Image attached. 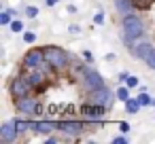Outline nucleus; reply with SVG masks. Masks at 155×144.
I'll list each match as a JSON object with an SVG mask.
<instances>
[{
    "label": "nucleus",
    "instance_id": "f257e3e1",
    "mask_svg": "<svg viewBox=\"0 0 155 144\" xmlns=\"http://www.w3.org/2000/svg\"><path fill=\"white\" fill-rule=\"evenodd\" d=\"M144 32H147V24H144V19H142L136 11L121 17V36H123L125 47H130V45L142 40V38H144Z\"/></svg>",
    "mask_w": 155,
    "mask_h": 144
},
{
    "label": "nucleus",
    "instance_id": "f03ea898",
    "mask_svg": "<svg viewBox=\"0 0 155 144\" xmlns=\"http://www.w3.org/2000/svg\"><path fill=\"white\" fill-rule=\"evenodd\" d=\"M45 59L55 72H68L70 66H72V55L64 47H58V45H47L45 47Z\"/></svg>",
    "mask_w": 155,
    "mask_h": 144
},
{
    "label": "nucleus",
    "instance_id": "7ed1b4c3",
    "mask_svg": "<svg viewBox=\"0 0 155 144\" xmlns=\"http://www.w3.org/2000/svg\"><path fill=\"white\" fill-rule=\"evenodd\" d=\"M87 127H89V123H85L81 117L79 119H58V133L66 142L83 138L87 133Z\"/></svg>",
    "mask_w": 155,
    "mask_h": 144
},
{
    "label": "nucleus",
    "instance_id": "20e7f679",
    "mask_svg": "<svg viewBox=\"0 0 155 144\" xmlns=\"http://www.w3.org/2000/svg\"><path fill=\"white\" fill-rule=\"evenodd\" d=\"M106 114H108V108L91 104V102H85L79 108V117L85 123H89V127H104L106 125Z\"/></svg>",
    "mask_w": 155,
    "mask_h": 144
},
{
    "label": "nucleus",
    "instance_id": "39448f33",
    "mask_svg": "<svg viewBox=\"0 0 155 144\" xmlns=\"http://www.w3.org/2000/svg\"><path fill=\"white\" fill-rule=\"evenodd\" d=\"M79 85H81V89H83L85 93H91V91H96V89L104 87V85H106V81H104V76H102L96 68H91V66L87 64V66L83 68L81 76H79Z\"/></svg>",
    "mask_w": 155,
    "mask_h": 144
},
{
    "label": "nucleus",
    "instance_id": "423d86ee",
    "mask_svg": "<svg viewBox=\"0 0 155 144\" xmlns=\"http://www.w3.org/2000/svg\"><path fill=\"white\" fill-rule=\"evenodd\" d=\"M47 66L45 47H30L21 57V70H41Z\"/></svg>",
    "mask_w": 155,
    "mask_h": 144
},
{
    "label": "nucleus",
    "instance_id": "0eeeda50",
    "mask_svg": "<svg viewBox=\"0 0 155 144\" xmlns=\"http://www.w3.org/2000/svg\"><path fill=\"white\" fill-rule=\"evenodd\" d=\"M13 104H15L17 112H21V114H26V117L43 114V102H41V98H36V93L17 98V100H13Z\"/></svg>",
    "mask_w": 155,
    "mask_h": 144
},
{
    "label": "nucleus",
    "instance_id": "6e6552de",
    "mask_svg": "<svg viewBox=\"0 0 155 144\" xmlns=\"http://www.w3.org/2000/svg\"><path fill=\"white\" fill-rule=\"evenodd\" d=\"M85 102H91V104H98V106H104V108L110 110L117 102V93L108 85H104V87H100L91 93H85Z\"/></svg>",
    "mask_w": 155,
    "mask_h": 144
},
{
    "label": "nucleus",
    "instance_id": "1a4fd4ad",
    "mask_svg": "<svg viewBox=\"0 0 155 144\" xmlns=\"http://www.w3.org/2000/svg\"><path fill=\"white\" fill-rule=\"evenodd\" d=\"M30 93H34V89H32V85H30L26 72L21 70V72H17V74L9 81V95H11L13 100H17V98H24V95H30Z\"/></svg>",
    "mask_w": 155,
    "mask_h": 144
},
{
    "label": "nucleus",
    "instance_id": "9d476101",
    "mask_svg": "<svg viewBox=\"0 0 155 144\" xmlns=\"http://www.w3.org/2000/svg\"><path fill=\"white\" fill-rule=\"evenodd\" d=\"M26 72V76H28V81H30V85H32V89H34V93H41L47 85H49V78H51V74L47 72V70H24Z\"/></svg>",
    "mask_w": 155,
    "mask_h": 144
},
{
    "label": "nucleus",
    "instance_id": "9b49d317",
    "mask_svg": "<svg viewBox=\"0 0 155 144\" xmlns=\"http://www.w3.org/2000/svg\"><path fill=\"white\" fill-rule=\"evenodd\" d=\"M19 140H21V133L17 131L13 119H9V121H5L2 125H0V142L2 144H15Z\"/></svg>",
    "mask_w": 155,
    "mask_h": 144
},
{
    "label": "nucleus",
    "instance_id": "f8f14e48",
    "mask_svg": "<svg viewBox=\"0 0 155 144\" xmlns=\"http://www.w3.org/2000/svg\"><path fill=\"white\" fill-rule=\"evenodd\" d=\"M127 51H130V55L134 57V59H140V62H147V57L151 55V51H153V43H149V40H138V43H134V45H130L127 47Z\"/></svg>",
    "mask_w": 155,
    "mask_h": 144
},
{
    "label": "nucleus",
    "instance_id": "ddd939ff",
    "mask_svg": "<svg viewBox=\"0 0 155 144\" xmlns=\"http://www.w3.org/2000/svg\"><path fill=\"white\" fill-rule=\"evenodd\" d=\"M32 133H38V136L58 133V121H53V119H32Z\"/></svg>",
    "mask_w": 155,
    "mask_h": 144
},
{
    "label": "nucleus",
    "instance_id": "4468645a",
    "mask_svg": "<svg viewBox=\"0 0 155 144\" xmlns=\"http://www.w3.org/2000/svg\"><path fill=\"white\" fill-rule=\"evenodd\" d=\"M113 5H115V11H117V15H119V17H123V15H130V13L138 11L134 0H113Z\"/></svg>",
    "mask_w": 155,
    "mask_h": 144
},
{
    "label": "nucleus",
    "instance_id": "2eb2a0df",
    "mask_svg": "<svg viewBox=\"0 0 155 144\" xmlns=\"http://www.w3.org/2000/svg\"><path fill=\"white\" fill-rule=\"evenodd\" d=\"M32 119L34 117H13V121H15V127H17V131L21 133V136H26V133H32Z\"/></svg>",
    "mask_w": 155,
    "mask_h": 144
},
{
    "label": "nucleus",
    "instance_id": "dca6fc26",
    "mask_svg": "<svg viewBox=\"0 0 155 144\" xmlns=\"http://www.w3.org/2000/svg\"><path fill=\"white\" fill-rule=\"evenodd\" d=\"M123 106H125V112H127V114H138L140 108H142V104H140L136 98H130L127 102H123Z\"/></svg>",
    "mask_w": 155,
    "mask_h": 144
},
{
    "label": "nucleus",
    "instance_id": "f3484780",
    "mask_svg": "<svg viewBox=\"0 0 155 144\" xmlns=\"http://www.w3.org/2000/svg\"><path fill=\"white\" fill-rule=\"evenodd\" d=\"M130 91H132V89H130L127 85H123V83H121V85L117 87V91H115V93H117V100H119V102H127V100L132 98V93H130Z\"/></svg>",
    "mask_w": 155,
    "mask_h": 144
},
{
    "label": "nucleus",
    "instance_id": "a211bd4d",
    "mask_svg": "<svg viewBox=\"0 0 155 144\" xmlns=\"http://www.w3.org/2000/svg\"><path fill=\"white\" fill-rule=\"evenodd\" d=\"M13 19H15V17H13V13H11V9H5L2 13H0V26H5V28H9Z\"/></svg>",
    "mask_w": 155,
    "mask_h": 144
},
{
    "label": "nucleus",
    "instance_id": "6ab92c4d",
    "mask_svg": "<svg viewBox=\"0 0 155 144\" xmlns=\"http://www.w3.org/2000/svg\"><path fill=\"white\" fill-rule=\"evenodd\" d=\"M136 100L142 104V108H144V106H151V102H153V98L147 93V89H140V91H138V95H136Z\"/></svg>",
    "mask_w": 155,
    "mask_h": 144
},
{
    "label": "nucleus",
    "instance_id": "aec40b11",
    "mask_svg": "<svg viewBox=\"0 0 155 144\" xmlns=\"http://www.w3.org/2000/svg\"><path fill=\"white\" fill-rule=\"evenodd\" d=\"M9 28H11V32H15V34H24V30H26V26H24V21H21L19 17H15Z\"/></svg>",
    "mask_w": 155,
    "mask_h": 144
},
{
    "label": "nucleus",
    "instance_id": "412c9836",
    "mask_svg": "<svg viewBox=\"0 0 155 144\" xmlns=\"http://www.w3.org/2000/svg\"><path fill=\"white\" fill-rule=\"evenodd\" d=\"M21 40H24L26 45H34V43H36V32H34V30H24Z\"/></svg>",
    "mask_w": 155,
    "mask_h": 144
},
{
    "label": "nucleus",
    "instance_id": "4be33fe9",
    "mask_svg": "<svg viewBox=\"0 0 155 144\" xmlns=\"http://www.w3.org/2000/svg\"><path fill=\"white\" fill-rule=\"evenodd\" d=\"M38 13H41V11H38V7H26V9H24V15H26L28 19H36V17H38Z\"/></svg>",
    "mask_w": 155,
    "mask_h": 144
},
{
    "label": "nucleus",
    "instance_id": "5701e85b",
    "mask_svg": "<svg viewBox=\"0 0 155 144\" xmlns=\"http://www.w3.org/2000/svg\"><path fill=\"white\" fill-rule=\"evenodd\" d=\"M91 21H94V26H102V24L106 21V15H104V11H102V9H100V11H96Z\"/></svg>",
    "mask_w": 155,
    "mask_h": 144
},
{
    "label": "nucleus",
    "instance_id": "b1692460",
    "mask_svg": "<svg viewBox=\"0 0 155 144\" xmlns=\"http://www.w3.org/2000/svg\"><path fill=\"white\" fill-rule=\"evenodd\" d=\"M123 85H127V87H130V89H136V87H138V85H140V78H138V76H136V74H130V76H127V78H125V83H123Z\"/></svg>",
    "mask_w": 155,
    "mask_h": 144
},
{
    "label": "nucleus",
    "instance_id": "393cba45",
    "mask_svg": "<svg viewBox=\"0 0 155 144\" xmlns=\"http://www.w3.org/2000/svg\"><path fill=\"white\" fill-rule=\"evenodd\" d=\"M134 2H136V9L138 11H144V9H149L155 2V0H134Z\"/></svg>",
    "mask_w": 155,
    "mask_h": 144
},
{
    "label": "nucleus",
    "instance_id": "a878e982",
    "mask_svg": "<svg viewBox=\"0 0 155 144\" xmlns=\"http://www.w3.org/2000/svg\"><path fill=\"white\" fill-rule=\"evenodd\" d=\"M110 142H113V144H127L130 140H127V133H121V131H119V136H115Z\"/></svg>",
    "mask_w": 155,
    "mask_h": 144
},
{
    "label": "nucleus",
    "instance_id": "bb28decb",
    "mask_svg": "<svg viewBox=\"0 0 155 144\" xmlns=\"http://www.w3.org/2000/svg\"><path fill=\"white\" fill-rule=\"evenodd\" d=\"M144 64H147V66L155 72V47H153V51H151V55L147 57V62H144Z\"/></svg>",
    "mask_w": 155,
    "mask_h": 144
},
{
    "label": "nucleus",
    "instance_id": "cd10ccee",
    "mask_svg": "<svg viewBox=\"0 0 155 144\" xmlns=\"http://www.w3.org/2000/svg\"><path fill=\"white\" fill-rule=\"evenodd\" d=\"M119 131H121V133H130V131H132V125H130L127 121H119Z\"/></svg>",
    "mask_w": 155,
    "mask_h": 144
},
{
    "label": "nucleus",
    "instance_id": "c85d7f7f",
    "mask_svg": "<svg viewBox=\"0 0 155 144\" xmlns=\"http://www.w3.org/2000/svg\"><path fill=\"white\" fill-rule=\"evenodd\" d=\"M79 32H81V26H79V24H70V26H68V34L77 36Z\"/></svg>",
    "mask_w": 155,
    "mask_h": 144
},
{
    "label": "nucleus",
    "instance_id": "c756f323",
    "mask_svg": "<svg viewBox=\"0 0 155 144\" xmlns=\"http://www.w3.org/2000/svg\"><path fill=\"white\" fill-rule=\"evenodd\" d=\"M60 140H62V138H58L55 133H49V136L45 138V144H58Z\"/></svg>",
    "mask_w": 155,
    "mask_h": 144
},
{
    "label": "nucleus",
    "instance_id": "7c9ffc66",
    "mask_svg": "<svg viewBox=\"0 0 155 144\" xmlns=\"http://www.w3.org/2000/svg\"><path fill=\"white\" fill-rule=\"evenodd\" d=\"M81 57H83V62H87V64H91V62H94V55H91V51H87V49L81 53Z\"/></svg>",
    "mask_w": 155,
    "mask_h": 144
},
{
    "label": "nucleus",
    "instance_id": "2f4dec72",
    "mask_svg": "<svg viewBox=\"0 0 155 144\" xmlns=\"http://www.w3.org/2000/svg\"><path fill=\"white\" fill-rule=\"evenodd\" d=\"M127 76H130V72H125V70H123V72H119V76H117V83H119V85H121V83H125V78H127Z\"/></svg>",
    "mask_w": 155,
    "mask_h": 144
},
{
    "label": "nucleus",
    "instance_id": "473e14b6",
    "mask_svg": "<svg viewBox=\"0 0 155 144\" xmlns=\"http://www.w3.org/2000/svg\"><path fill=\"white\" fill-rule=\"evenodd\" d=\"M66 13H68V15H77V7H74V5H68V7H66Z\"/></svg>",
    "mask_w": 155,
    "mask_h": 144
},
{
    "label": "nucleus",
    "instance_id": "72a5a7b5",
    "mask_svg": "<svg viewBox=\"0 0 155 144\" xmlns=\"http://www.w3.org/2000/svg\"><path fill=\"white\" fill-rule=\"evenodd\" d=\"M58 2H60V0H45V5H47V7H49V9H51V7H55V5H58Z\"/></svg>",
    "mask_w": 155,
    "mask_h": 144
},
{
    "label": "nucleus",
    "instance_id": "f704fd0d",
    "mask_svg": "<svg viewBox=\"0 0 155 144\" xmlns=\"http://www.w3.org/2000/svg\"><path fill=\"white\" fill-rule=\"evenodd\" d=\"M115 59H117L115 53H108V55H106V62H115Z\"/></svg>",
    "mask_w": 155,
    "mask_h": 144
},
{
    "label": "nucleus",
    "instance_id": "c9c22d12",
    "mask_svg": "<svg viewBox=\"0 0 155 144\" xmlns=\"http://www.w3.org/2000/svg\"><path fill=\"white\" fill-rule=\"evenodd\" d=\"M151 108H155V98H153V102H151Z\"/></svg>",
    "mask_w": 155,
    "mask_h": 144
}]
</instances>
